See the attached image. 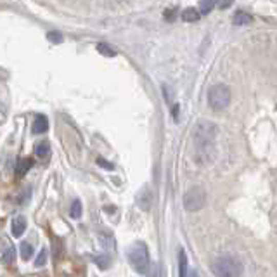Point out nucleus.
<instances>
[{
	"label": "nucleus",
	"instance_id": "1",
	"mask_svg": "<svg viewBox=\"0 0 277 277\" xmlns=\"http://www.w3.org/2000/svg\"><path fill=\"white\" fill-rule=\"evenodd\" d=\"M219 135V126L213 121L199 120L193 132L194 160L198 165H210L215 160V140Z\"/></svg>",
	"mask_w": 277,
	"mask_h": 277
},
{
	"label": "nucleus",
	"instance_id": "2",
	"mask_svg": "<svg viewBox=\"0 0 277 277\" xmlns=\"http://www.w3.org/2000/svg\"><path fill=\"white\" fill-rule=\"evenodd\" d=\"M211 272L215 277H241L244 267L239 258L232 255H222L211 263Z\"/></svg>",
	"mask_w": 277,
	"mask_h": 277
},
{
	"label": "nucleus",
	"instance_id": "3",
	"mask_svg": "<svg viewBox=\"0 0 277 277\" xmlns=\"http://www.w3.org/2000/svg\"><path fill=\"white\" fill-rule=\"evenodd\" d=\"M126 258L137 274H147L149 270V251L144 243H134L126 249Z\"/></svg>",
	"mask_w": 277,
	"mask_h": 277
},
{
	"label": "nucleus",
	"instance_id": "4",
	"mask_svg": "<svg viewBox=\"0 0 277 277\" xmlns=\"http://www.w3.org/2000/svg\"><path fill=\"white\" fill-rule=\"evenodd\" d=\"M230 89L225 83H217L208 90V104L215 111H224L230 104Z\"/></svg>",
	"mask_w": 277,
	"mask_h": 277
},
{
	"label": "nucleus",
	"instance_id": "5",
	"mask_svg": "<svg viewBox=\"0 0 277 277\" xmlns=\"http://www.w3.org/2000/svg\"><path fill=\"white\" fill-rule=\"evenodd\" d=\"M206 204V193L201 187H190L187 193L184 194V208L185 211H199Z\"/></svg>",
	"mask_w": 277,
	"mask_h": 277
},
{
	"label": "nucleus",
	"instance_id": "6",
	"mask_svg": "<svg viewBox=\"0 0 277 277\" xmlns=\"http://www.w3.org/2000/svg\"><path fill=\"white\" fill-rule=\"evenodd\" d=\"M25 230H26V219L25 217H16L12 220V236L14 238H21L25 234Z\"/></svg>",
	"mask_w": 277,
	"mask_h": 277
},
{
	"label": "nucleus",
	"instance_id": "7",
	"mask_svg": "<svg viewBox=\"0 0 277 277\" xmlns=\"http://www.w3.org/2000/svg\"><path fill=\"white\" fill-rule=\"evenodd\" d=\"M47 129H49L47 118L42 116V115H38L37 118H35V121H33V134H45Z\"/></svg>",
	"mask_w": 277,
	"mask_h": 277
},
{
	"label": "nucleus",
	"instance_id": "8",
	"mask_svg": "<svg viewBox=\"0 0 277 277\" xmlns=\"http://www.w3.org/2000/svg\"><path fill=\"white\" fill-rule=\"evenodd\" d=\"M31 166H33V160H31V158H25V160L17 161V165H16V177H25L26 172H28Z\"/></svg>",
	"mask_w": 277,
	"mask_h": 277
},
{
	"label": "nucleus",
	"instance_id": "9",
	"mask_svg": "<svg viewBox=\"0 0 277 277\" xmlns=\"http://www.w3.org/2000/svg\"><path fill=\"white\" fill-rule=\"evenodd\" d=\"M187 275H189L187 257H185L184 249H180V251H179V277H187Z\"/></svg>",
	"mask_w": 277,
	"mask_h": 277
},
{
	"label": "nucleus",
	"instance_id": "10",
	"mask_svg": "<svg viewBox=\"0 0 277 277\" xmlns=\"http://www.w3.org/2000/svg\"><path fill=\"white\" fill-rule=\"evenodd\" d=\"M151 201H153V196H151V190L149 189H144L139 196V206L142 210H149L151 208Z\"/></svg>",
	"mask_w": 277,
	"mask_h": 277
},
{
	"label": "nucleus",
	"instance_id": "11",
	"mask_svg": "<svg viewBox=\"0 0 277 277\" xmlns=\"http://www.w3.org/2000/svg\"><path fill=\"white\" fill-rule=\"evenodd\" d=\"M35 154H37L38 158H47L49 154H51V144L45 142V140L38 142L37 146H35Z\"/></svg>",
	"mask_w": 277,
	"mask_h": 277
},
{
	"label": "nucleus",
	"instance_id": "12",
	"mask_svg": "<svg viewBox=\"0 0 277 277\" xmlns=\"http://www.w3.org/2000/svg\"><path fill=\"white\" fill-rule=\"evenodd\" d=\"M199 17H201V12H199L198 9H194V7L185 9V11L182 12V19H184V21L194 23V21H198Z\"/></svg>",
	"mask_w": 277,
	"mask_h": 277
},
{
	"label": "nucleus",
	"instance_id": "13",
	"mask_svg": "<svg viewBox=\"0 0 277 277\" xmlns=\"http://www.w3.org/2000/svg\"><path fill=\"white\" fill-rule=\"evenodd\" d=\"M234 25L236 26H243V25H248V23H251V16L246 14V12H243V11H238L234 14Z\"/></svg>",
	"mask_w": 277,
	"mask_h": 277
},
{
	"label": "nucleus",
	"instance_id": "14",
	"mask_svg": "<svg viewBox=\"0 0 277 277\" xmlns=\"http://www.w3.org/2000/svg\"><path fill=\"white\" fill-rule=\"evenodd\" d=\"M19 253H21L23 260H30V258L33 257V246L25 241V243H21V246H19Z\"/></svg>",
	"mask_w": 277,
	"mask_h": 277
},
{
	"label": "nucleus",
	"instance_id": "15",
	"mask_svg": "<svg viewBox=\"0 0 277 277\" xmlns=\"http://www.w3.org/2000/svg\"><path fill=\"white\" fill-rule=\"evenodd\" d=\"M201 6H199V12L204 16V14H210V12L213 11V7H215L217 0H201Z\"/></svg>",
	"mask_w": 277,
	"mask_h": 277
},
{
	"label": "nucleus",
	"instance_id": "16",
	"mask_svg": "<svg viewBox=\"0 0 277 277\" xmlns=\"http://www.w3.org/2000/svg\"><path fill=\"white\" fill-rule=\"evenodd\" d=\"M6 251H4V255H2V260H4V263H12L14 262V257H16V253H14V248L11 246V244L7 243L6 241Z\"/></svg>",
	"mask_w": 277,
	"mask_h": 277
},
{
	"label": "nucleus",
	"instance_id": "17",
	"mask_svg": "<svg viewBox=\"0 0 277 277\" xmlns=\"http://www.w3.org/2000/svg\"><path fill=\"white\" fill-rule=\"evenodd\" d=\"M97 51L102 54V56H106V57H115L116 56V51L115 49H111L108 44H97Z\"/></svg>",
	"mask_w": 277,
	"mask_h": 277
},
{
	"label": "nucleus",
	"instance_id": "18",
	"mask_svg": "<svg viewBox=\"0 0 277 277\" xmlns=\"http://www.w3.org/2000/svg\"><path fill=\"white\" fill-rule=\"evenodd\" d=\"M70 215H71V219H75V220H78L80 217H81V203H80V199H75L73 204H71Z\"/></svg>",
	"mask_w": 277,
	"mask_h": 277
},
{
	"label": "nucleus",
	"instance_id": "19",
	"mask_svg": "<svg viewBox=\"0 0 277 277\" xmlns=\"http://www.w3.org/2000/svg\"><path fill=\"white\" fill-rule=\"evenodd\" d=\"M47 257H49V253H47V249L42 248L40 249V253H38V257H37V260H35V267H44L45 263H47Z\"/></svg>",
	"mask_w": 277,
	"mask_h": 277
},
{
	"label": "nucleus",
	"instance_id": "20",
	"mask_svg": "<svg viewBox=\"0 0 277 277\" xmlns=\"http://www.w3.org/2000/svg\"><path fill=\"white\" fill-rule=\"evenodd\" d=\"M97 165L102 166V168H106V170H113V168H115V166L111 165V163H108L106 160H104V158H97Z\"/></svg>",
	"mask_w": 277,
	"mask_h": 277
},
{
	"label": "nucleus",
	"instance_id": "21",
	"mask_svg": "<svg viewBox=\"0 0 277 277\" xmlns=\"http://www.w3.org/2000/svg\"><path fill=\"white\" fill-rule=\"evenodd\" d=\"M47 38L51 40V42H56V44H59V42H62V37L59 33H49L47 35Z\"/></svg>",
	"mask_w": 277,
	"mask_h": 277
},
{
	"label": "nucleus",
	"instance_id": "22",
	"mask_svg": "<svg viewBox=\"0 0 277 277\" xmlns=\"http://www.w3.org/2000/svg\"><path fill=\"white\" fill-rule=\"evenodd\" d=\"M230 2H232V0H220V7H222V9L229 7V6H230Z\"/></svg>",
	"mask_w": 277,
	"mask_h": 277
}]
</instances>
